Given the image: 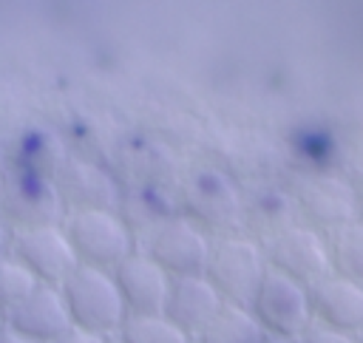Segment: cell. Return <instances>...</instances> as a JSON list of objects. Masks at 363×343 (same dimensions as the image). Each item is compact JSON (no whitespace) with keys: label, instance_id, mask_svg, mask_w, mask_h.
Here are the masks:
<instances>
[{"label":"cell","instance_id":"3957f363","mask_svg":"<svg viewBox=\"0 0 363 343\" xmlns=\"http://www.w3.org/2000/svg\"><path fill=\"white\" fill-rule=\"evenodd\" d=\"M264 272L267 258L258 241L244 235H221L218 241H213L204 278L213 283L224 303L250 306Z\"/></svg>","mask_w":363,"mask_h":343},{"label":"cell","instance_id":"603a6c76","mask_svg":"<svg viewBox=\"0 0 363 343\" xmlns=\"http://www.w3.org/2000/svg\"><path fill=\"white\" fill-rule=\"evenodd\" d=\"M0 343H34V340H26L23 334H17V332H11L9 326H3V329H0Z\"/></svg>","mask_w":363,"mask_h":343},{"label":"cell","instance_id":"5b68a950","mask_svg":"<svg viewBox=\"0 0 363 343\" xmlns=\"http://www.w3.org/2000/svg\"><path fill=\"white\" fill-rule=\"evenodd\" d=\"M65 204L54 187V179L37 173H20L14 179H3L0 193V221L14 230H34V227H54L62 224Z\"/></svg>","mask_w":363,"mask_h":343},{"label":"cell","instance_id":"f1b7e54d","mask_svg":"<svg viewBox=\"0 0 363 343\" xmlns=\"http://www.w3.org/2000/svg\"><path fill=\"white\" fill-rule=\"evenodd\" d=\"M111 343H113V340H111Z\"/></svg>","mask_w":363,"mask_h":343},{"label":"cell","instance_id":"4fadbf2b","mask_svg":"<svg viewBox=\"0 0 363 343\" xmlns=\"http://www.w3.org/2000/svg\"><path fill=\"white\" fill-rule=\"evenodd\" d=\"M6 326L26 340L34 343H51L57 340L65 329H71L60 286H45L37 283L17 306L6 312Z\"/></svg>","mask_w":363,"mask_h":343},{"label":"cell","instance_id":"7a4b0ae2","mask_svg":"<svg viewBox=\"0 0 363 343\" xmlns=\"http://www.w3.org/2000/svg\"><path fill=\"white\" fill-rule=\"evenodd\" d=\"M60 227L79 266L113 272L133 252L130 227L116 210H71Z\"/></svg>","mask_w":363,"mask_h":343},{"label":"cell","instance_id":"484cf974","mask_svg":"<svg viewBox=\"0 0 363 343\" xmlns=\"http://www.w3.org/2000/svg\"><path fill=\"white\" fill-rule=\"evenodd\" d=\"M3 326H6V315L0 312V329H3Z\"/></svg>","mask_w":363,"mask_h":343},{"label":"cell","instance_id":"ffe728a7","mask_svg":"<svg viewBox=\"0 0 363 343\" xmlns=\"http://www.w3.org/2000/svg\"><path fill=\"white\" fill-rule=\"evenodd\" d=\"M37 286V281L31 278V272L14 258L9 255V249L0 255V312L6 315L11 306H17L31 289Z\"/></svg>","mask_w":363,"mask_h":343},{"label":"cell","instance_id":"8992f818","mask_svg":"<svg viewBox=\"0 0 363 343\" xmlns=\"http://www.w3.org/2000/svg\"><path fill=\"white\" fill-rule=\"evenodd\" d=\"M267 266L286 275L289 281L301 283L303 289L315 286L329 272V249L326 235L306 224H292L284 232H278L272 241H267L264 249Z\"/></svg>","mask_w":363,"mask_h":343},{"label":"cell","instance_id":"cb8c5ba5","mask_svg":"<svg viewBox=\"0 0 363 343\" xmlns=\"http://www.w3.org/2000/svg\"><path fill=\"white\" fill-rule=\"evenodd\" d=\"M9 249V227L0 221V255Z\"/></svg>","mask_w":363,"mask_h":343},{"label":"cell","instance_id":"8fae6325","mask_svg":"<svg viewBox=\"0 0 363 343\" xmlns=\"http://www.w3.org/2000/svg\"><path fill=\"white\" fill-rule=\"evenodd\" d=\"M295 210L303 213V218L309 221L306 227L318 230L320 235H329L332 230L354 221L357 198L349 181L337 176H315L301 187Z\"/></svg>","mask_w":363,"mask_h":343},{"label":"cell","instance_id":"ba28073f","mask_svg":"<svg viewBox=\"0 0 363 343\" xmlns=\"http://www.w3.org/2000/svg\"><path fill=\"white\" fill-rule=\"evenodd\" d=\"M9 255H14L37 283L60 286L79 264L60 224L9 232Z\"/></svg>","mask_w":363,"mask_h":343},{"label":"cell","instance_id":"44dd1931","mask_svg":"<svg viewBox=\"0 0 363 343\" xmlns=\"http://www.w3.org/2000/svg\"><path fill=\"white\" fill-rule=\"evenodd\" d=\"M298 343H357V337L346 334V332H335V329L318 326V323H309L306 332L298 337Z\"/></svg>","mask_w":363,"mask_h":343},{"label":"cell","instance_id":"ac0fdd59","mask_svg":"<svg viewBox=\"0 0 363 343\" xmlns=\"http://www.w3.org/2000/svg\"><path fill=\"white\" fill-rule=\"evenodd\" d=\"M244 218L255 235H261L264 241H272L278 232L295 224V201L286 198L284 193H264L252 204H247Z\"/></svg>","mask_w":363,"mask_h":343},{"label":"cell","instance_id":"7402d4cb","mask_svg":"<svg viewBox=\"0 0 363 343\" xmlns=\"http://www.w3.org/2000/svg\"><path fill=\"white\" fill-rule=\"evenodd\" d=\"M51 343H111L108 337H99V334H91V332H82V329H65L57 340H51Z\"/></svg>","mask_w":363,"mask_h":343},{"label":"cell","instance_id":"9a60e30c","mask_svg":"<svg viewBox=\"0 0 363 343\" xmlns=\"http://www.w3.org/2000/svg\"><path fill=\"white\" fill-rule=\"evenodd\" d=\"M54 187L71 210H113L116 207V184L113 179L88 162H62L54 173Z\"/></svg>","mask_w":363,"mask_h":343},{"label":"cell","instance_id":"7c38bea8","mask_svg":"<svg viewBox=\"0 0 363 343\" xmlns=\"http://www.w3.org/2000/svg\"><path fill=\"white\" fill-rule=\"evenodd\" d=\"M309 295V317L318 326L360 334L363 332V286L337 275L320 278L306 289Z\"/></svg>","mask_w":363,"mask_h":343},{"label":"cell","instance_id":"9c48e42d","mask_svg":"<svg viewBox=\"0 0 363 343\" xmlns=\"http://www.w3.org/2000/svg\"><path fill=\"white\" fill-rule=\"evenodd\" d=\"M184 198H187L190 221H196L204 232L238 227L244 218V204H241L233 181L227 176H221L218 170H199L190 179Z\"/></svg>","mask_w":363,"mask_h":343},{"label":"cell","instance_id":"4316f807","mask_svg":"<svg viewBox=\"0 0 363 343\" xmlns=\"http://www.w3.org/2000/svg\"><path fill=\"white\" fill-rule=\"evenodd\" d=\"M357 343H363V332H360V334H357Z\"/></svg>","mask_w":363,"mask_h":343},{"label":"cell","instance_id":"d6986e66","mask_svg":"<svg viewBox=\"0 0 363 343\" xmlns=\"http://www.w3.org/2000/svg\"><path fill=\"white\" fill-rule=\"evenodd\" d=\"M113 343H193L164 315H125Z\"/></svg>","mask_w":363,"mask_h":343},{"label":"cell","instance_id":"5bb4252c","mask_svg":"<svg viewBox=\"0 0 363 343\" xmlns=\"http://www.w3.org/2000/svg\"><path fill=\"white\" fill-rule=\"evenodd\" d=\"M221 306L224 300L204 275H184V278H170L162 315L193 340Z\"/></svg>","mask_w":363,"mask_h":343},{"label":"cell","instance_id":"d4e9b609","mask_svg":"<svg viewBox=\"0 0 363 343\" xmlns=\"http://www.w3.org/2000/svg\"><path fill=\"white\" fill-rule=\"evenodd\" d=\"M258 343H298V340H292V337H275V334H264Z\"/></svg>","mask_w":363,"mask_h":343},{"label":"cell","instance_id":"277c9868","mask_svg":"<svg viewBox=\"0 0 363 343\" xmlns=\"http://www.w3.org/2000/svg\"><path fill=\"white\" fill-rule=\"evenodd\" d=\"M252 317L258 320L264 334H275V337H292L298 340L306 326L312 323L309 317V295L301 283L289 281L286 275L275 272L267 266L250 306Z\"/></svg>","mask_w":363,"mask_h":343},{"label":"cell","instance_id":"52a82bcc","mask_svg":"<svg viewBox=\"0 0 363 343\" xmlns=\"http://www.w3.org/2000/svg\"><path fill=\"white\" fill-rule=\"evenodd\" d=\"M210 235L190 218L173 215L164 218L147 241L145 255L153 258L170 278H184V275H204L207 258H210Z\"/></svg>","mask_w":363,"mask_h":343},{"label":"cell","instance_id":"e0dca14e","mask_svg":"<svg viewBox=\"0 0 363 343\" xmlns=\"http://www.w3.org/2000/svg\"><path fill=\"white\" fill-rule=\"evenodd\" d=\"M329 272L363 286V221H349L326 235Z\"/></svg>","mask_w":363,"mask_h":343},{"label":"cell","instance_id":"6da1fadb","mask_svg":"<svg viewBox=\"0 0 363 343\" xmlns=\"http://www.w3.org/2000/svg\"><path fill=\"white\" fill-rule=\"evenodd\" d=\"M60 295L74 329L113 340L125 320V303L113 283V275L94 266H77L62 283Z\"/></svg>","mask_w":363,"mask_h":343},{"label":"cell","instance_id":"30bf717a","mask_svg":"<svg viewBox=\"0 0 363 343\" xmlns=\"http://www.w3.org/2000/svg\"><path fill=\"white\" fill-rule=\"evenodd\" d=\"M111 275L125 303V315H162L170 275L153 258L133 249Z\"/></svg>","mask_w":363,"mask_h":343},{"label":"cell","instance_id":"83f0119b","mask_svg":"<svg viewBox=\"0 0 363 343\" xmlns=\"http://www.w3.org/2000/svg\"><path fill=\"white\" fill-rule=\"evenodd\" d=\"M0 193H3V179H0Z\"/></svg>","mask_w":363,"mask_h":343},{"label":"cell","instance_id":"2e32d148","mask_svg":"<svg viewBox=\"0 0 363 343\" xmlns=\"http://www.w3.org/2000/svg\"><path fill=\"white\" fill-rule=\"evenodd\" d=\"M264 337L258 320L247 306L224 303L210 323L193 337V343H258Z\"/></svg>","mask_w":363,"mask_h":343}]
</instances>
